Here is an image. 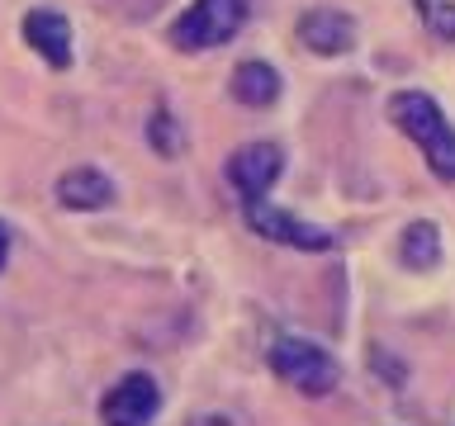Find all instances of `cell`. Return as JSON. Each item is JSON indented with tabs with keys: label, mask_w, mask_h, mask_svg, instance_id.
Wrapping results in <instances>:
<instances>
[{
	"label": "cell",
	"mask_w": 455,
	"mask_h": 426,
	"mask_svg": "<svg viewBox=\"0 0 455 426\" xmlns=\"http://www.w3.org/2000/svg\"><path fill=\"white\" fill-rule=\"evenodd\" d=\"M389 119L403 138H412L422 147V162L432 166L436 180H455V128L441 114V105L422 91H398L389 99Z\"/></svg>",
	"instance_id": "6da1fadb"
},
{
	"label": "cell",
	"mask_w": 455,
	"mask_h": 426,
	"mask_svg": "<svg viewBox=\"0 0 455 426\" xmlns=\"http://www.w3.org/2000/svg\"><path fill=\"white\" fill-rule=\"evenodd\" d=\"M266 360L294 393H304V398H327L341 379V365L332 360V355H327L323 346H313V341H299V336L270 341Z\"/></svg>",
	"instance_id": "7a4b0ae2"
},
{
	"label": "cell",
	"mask_w": 455,
	"mask_h": 426,
	"mask_svg": "<svg viewBox=\"0 0 455 426\" xmlns=\"http://www.w3.org/2000/svg\"><path fill=\"white\" fill-rule=\"evenodd\" d=\"M247 0H195L190 10L171 24V48L180 52H209L223 48L228 38H237V28L247 24Z\"/></svg>",
	"instance_id": "3957f363"
},
{
	"label": "cell",
	"mask_w": 455,
	"mask_h": 426,
	"mask_svg": "<svg viewBox=\"0 0 455 426\" xmlns=\"http://www.w3.org/2000/svg\"><path fill=\"white\" fill-rule=\"evenodd\" d=\"M242 213H247L251 233H261L266 241H280V247H294V251H332L337 247V237L327 233V227H313L304 218H294V213L266 204V199L242 204Z\"/></svg>",
	"instance_id": "277c9868"
},
{
	"label": "cell",
	"mask_w": 455,
	"mask_h": 426,
	"mask_svg": "<svg viewBox=\"0 0 455 426\" xmlns=\"http://www.w3.org/2000/svg\"><path fill=\"white\" fill-rule=\"evenodd\" d=\"M156 407H162L156 379L133 369V375H124L105 398H100V422L105 426H148L156 417Z\"/></svg>",
	"instance_id": "5b68a950"
},
{
	"label": "cell",
	"mask_w": 455,
	"mask_h": 426,
	"mask_svg": "<svg viewBox=\"0 0 455 426\" xmlns=\"http://www.w3.org/2000/svg\"><path fill=\"white\" fill-rule=\"evenodd\" d=\"M280 170H284V152L275 142H247V147H237L228 156V180H233V190L242 194V204L266 199L270 185L280 180Z\"/></svg>",
	"instance_id": "8992f818"
},
{
	"label": "cell",
	"mask_w": 455,
	"mask_h": 426,
	"mask_svg": "<svg viewBox=\"0 0 455 426\" xmlns=\"http://www.w3.org/2000/svg\"><path fill=\"white\" fill-rule=\"evenodd\" d=\"M299 43L318 57H341L355 48V20L341 10H308L299 20Z\"/></svg>",
	"instance_id": "52a82bcc"
},
{
	"label": "cell",
	"mask_w": 455,
	"mask_h": 426,
	"mask_svg": "<svg viewBox=\"0 0 455 426\" xmlns=\"http://www.w3.org/2000/svg\"><path fill=\"white\" fill-rule=\"evenodd\" d=\"M24 43L48 67H57V71L71 67V24H67V14H57V10H28L24 14Z\"/></svg>",
	"instance_id": "ba28073f"
},
{
	"label": "cell",
	"mask_w": 455,
	"mask_h": 426,
	"mask_svg": "<svg viewBox=\"0 0 455 426\" xmlns=\"http://www.w3.org/2000/svg\"><path fill=\"white\" fill-rule=\"evenodd\" d=\"M57 204L71 213H95L114 204V180L100 166H71L62 180H57Z\"/></svg>",
	"instance_id": "9c48e42d"
},
{
	"label": "cell",
	"mask_w": 455,
	"mask_h": 426,
	"mask_svg": "<svg viewBox=\"0 0 455 426\" xmlns=\"http://www.w3.org/2000/svg\"><path fill=\"white\" fill-rule=\"evenodd\" d=\"M233 99H242V105L251 109H266L280 99V71L270 62H242L233 71Z\"/></svg>",
	"instance_id": "30bf717a"
},
{
	"label": "cell",
	"mask_w": 455,
	"mask_h": 426,
	"mask_svg": "<svg viewBox=\"0 0 455 426\" xmlns=\"http://www.w3.org/2000/svg\"><path fill=\"white\" fill-rule=\"evenodd\" d=\"M398 261L408 270H432L441 261V233L436 223H408L398 237Z\"/></svg>",
	"instance_id": "8fae6325"
},
{
	"label": "cell",
	"mask_w": 455,
	"mask_h": 426,
	"mask_svg": "<svg viewBox=\"0 0 455 426\" xmlns=\"http://www.w3.org/2000/svg\"><path fill=\"white\" fill-rule=\"evenodd\" d=\"M148 142L156 147V156H180V147H185V133H180V123L171 119L166 109H156L152 119H148Z\"/></svg>",
	"instance_id": "7c38bea8"
},
{
	"label": "cell",
	"mask_w": 455,
	"mask_h": 426,
	"mask_svg": "<svg viewBox=\"0 0 455 426\" xmlns=\"http://www.w3.org/2000/svg\"><path fill=\"white\" fill-rule=\"evenodd\" d=\"M436 38H455V0H412Z\"/></svg>",
	"instance_id": "4fadbf2b"
},
{
	"label": "cell",
	"mask_w": 455,
	"mask_h": 426,
	"mask_svg": "<svg viewBox=\"0 0 455 426\" xmlns=\"http://www.w3.org/2000/svg\"><path fill=\"white\" fill-rule=\"evenodd\" d=\"M5 256H10V233H5V223H0V265H5Z\"/></svg>",
	"instance_id": "5bb4252c"
}]
</instances>
